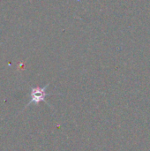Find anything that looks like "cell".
Returning a JSON list of instances; mask_svg holds the SVG:
<instances>
[{
	"label": "cell",
	"mask_w": 150,
	"mask_h": 151,
	"mask_svg": "<svg viewBox=\"0 0 150 151\" xmlns=\"http://www.w3.org/2000/svg\"><path fill=\"white\" fill-rule=\"evenodd\" d=\"M49 84H47L46 86H44L43 88H32L31 91H30V100L28 102V104L26 105V107H27L30 104H39L41 102H44L46 96H48L50 94L47 93V88H48Z\"/></svg>",
	"instance_id": "cell-1"
}]
</instances>
